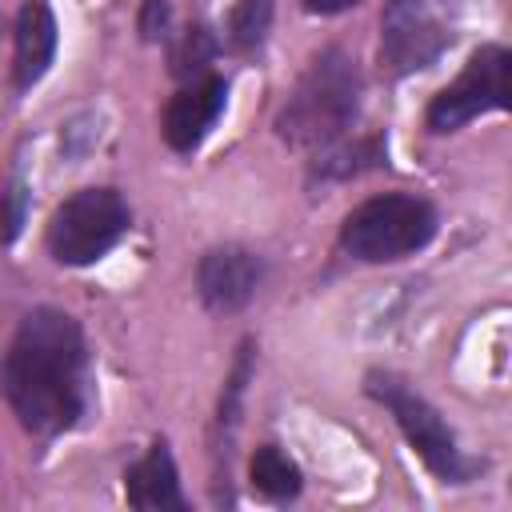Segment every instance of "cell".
<instances>
[{
  "label": "cell",
  "instance_id": "1",
  "mask_svg": "<svg viewBox=\"0 0 512 512\" xmlns=\"http://www.w3.org/2000/svg\"><path fill=\"white\" fill-rule=\"evenodd\" d=\"M0 388L24 428L52 436L80 416L84 404V340L68 312L40 308L12 336Z\"/></svg>",
  "mask_w": 512,
  "mask_h": 512
},
{
  "label": "cell",
  "instance_id": "2",
  "mask_svg": "<svg viewBox=\"0 0 512 512\" xmlns=\"http://www.w3.org/2000/svg\"><path fill=\"white\" fill-rule=\"evenodd\" d=\"M360 76L344 52H324L280 112V136L292 144H332L356 116Z\"/></svg>",
  "mask_w": 512,
  "mask_h": 512
},
{
  "label": "cell",
  "instance_id": "3",
  "mask_svg": "<svg viewBox=\"0 0 512 512\" xmlns=\"http://www.w3.org/2000/svg\"><path fill=\"white\" fill-rule=\"evenodd\" d=\"M436 232V212L428 200L416 196H372L360 208L348 212L344 228H340V244L356 256V260H400L412 256L416 248H424Z\"/></svg>",
  "mask_w": 512,
  "mask_h": 512
},
{
  "label": "cell",
  "instance_id": "4",
  "mask_svg": "<svg viewBox=\"0 0 512 512\" xmlns=\"http://www.w3.org/2000/svg\"><path fill=\"white\" fill-rule=\"evenodd\" d=\"M124 228L128 204L112 188H84L56 208L48 224V248L60 264H92L124 236Z\"/></svg>",
  "mask_w": 512,
  "mask_h": 512
},
{
  "label": "cell",
  "instance_id": "5",
  "mask_svg": "<svg viewBox=\"0 0 512 512\" xmlns=\"http://www.w3.org/2000/svg\"><path fill=\"white\" fill-rule=\"evenodd\" d=\"M508 64L512 56L496 44L472 52L464 72L428 104V128L452 132L488 108H508Z\"/></svg>",
  "mask_w": 512,
  "mask_h": 512
},
{
  "label": "cell",
  "instance_id": "6",
  "mask_svg": "<svg viewBox=\"0 0 512 512\" xmlns=\"http://www.w3.org/2000/svg\"><path fill=\"white\" fill-rule=\"evenodd\" d=\"M368 388H372V396H376L380 404H388V412L396 416L400 432L408 436V444L420 452V460H424L436 476H444V480H460V476H464L460 448H456L448 424L436 416V408H432L428 400H420L416 392H408V388H404L400 380H392V376H372Z\"/></svg>",
  "mask_w": 512,
  "mask_h": 512
},
{
  "label": "cell",
  "instance_id": "7",
  "mask_svg": "<svg viewBox=\"0 0 512 512\" xmlns=\"http://www.w3.org/2000/svg\"><path fill=\"white\" fill-rule=\"evenodd\" d=\"M444 48L440 20L424 0H388L380 16V64L392 76L428 68Z\"/></svg>",
  "mask_w": 512,
  "mask_h": 512
},
{
  "label": "cell",
  "instance_id": "8",
  "mask_svg": "<svg viewBox=\"0 0 512 512\" xmlns=\"http://www.w3.org/2000/svg\"><path fill=\"white\" fill-rule=\"evenodd\" d=\"M196 284H200V296L208 308H216V312L244 308L260 284V260L236 244L212 248L196 268Z\"/></svg>",
  "mask_w": 512,
  "mask_h": 512
},
{
  "label": "cell",
  "instance_id": "9",
  "mask_svg": "<svg viewBox=\"0 0 512 512\" xmlns=\"http://www.w3.org/2000/svg\"><path fill=\"white\" fill-rule=\"evenodd\" d=\"M224 96L228 88L216 76H200L188 88H180L164 108V140L176 152H192L224 112Z\"/></svg>",
  "mask_w": 512,
  "mask_h": 512
},
{
  "label": "cell",
  "instance_id": "10",
  "mask_svg": "<svg viewBox=\"0 0 512 512\" xmlns=\"http://www.w3.org/2000/svg\"><path fill=\"white\" fill-rule=\"evenodd\" d=\"M56 52V20L44 0H24L16 16V84H36Z\"/></svg>",
  "mask_w": 512,
  "mask_h": 512
},
{
  "label": "cell",
  "instance_id": "11",
  "mask_svg": "<svg viewBox=\"0 0 512 512\" xmlns=\"http://www.w3.org/2000/svg\"><path fill=\"white\" fill-rule=\"evenodd\" d=\"M128 504L140 512H164V508H184L180 496V480H176V464L168 456V448H152L132 472H128Z\"/></svg>",
  "mask_w": 512,
  "mask_h": 512
},
{
  "label": "cell",
  "instance_id": "12",
  "mask_svg": "<svg viewBox=\"0 0 512 512\" xmlns=\"http://www.w3.org/2000/svg\"><path fill=\"white\" fill-rule=\"evenodd\" d=\"M252 484H256V492H264L268 500H288V496H296L300 492V468L280 452V448H272V444H264V448H256V456H252Z\"/></svg>",
  "mask_w": 512,
  "mask_h": 512
},
{
  "label": "cell",
  "instance_id": "13",
  "mask_svg": "<svg viewBox=\"0 0 512 512\" xmlns=\"http://www.w3.org/2000/svg\"><path fill=\"white\" fill-rule=\"evenodd\" d=\"M212 56H216V40H212V32H208V28H184L180 40H176L172 52H168V60H172V76H180V80H200V76L208 72Z\"/></svg>",
  "mask_w": 512,
  "mask_h": 512
},
{
  "label": "cell",
  "instance_id": "14",
  "mask_svg": "<svg viewBox=\"0 0 512 512\" xmlns=\"http://www.w3.org/2000/svg\"><path fill=\"white\" fill-rule=\"evenodd\" d=\"M268 24H272V0H236V8L228 12V40H232V48H240V52L256 48L264 40Z\"/></svg>",
  "mask_w": 512,
  "mask_h": 512
},
{
  "label": "cell",
  "instance_id": "15",
  "mask_svg": "<svg viewBox=\"0 0 512 512\" xmlns=\"http://www.w3.org/2000/svg\"><path fill=\"white\" fill-rule=\"evenodd\" d=\"M24 208H28V192L24 184H8V192L0 196V236L12 240L24 224Z\"/></svg>",
  "mask_w": 512,
  "mask_h": 512
},
{
  "label": "cell",
  "instance_id": "16",
  "mask_svg": "<svg viewBox=\"0 0 512 512\" xmlns=\"http://www.w3.org/2000/svg\"><path fill=\"white\" fill-rule=\"evenodd\" d=\"M164 28H168V4H164V0H148V4H144V16H140L144 40L164 36Z\"/></svg>",
  "mask_w": 512,
  "mask_h": 512
},
{
  "label": "cell",
  "instance_id": "17",
  "mask_svg": "<svg viewBox=\"0 0 512 512\" xmlns=\"http://www.w3.org/2000/svg\"><path fill=\"white\" fill-rule=\"evenodd\" d=\"M352 4H360V0H304V8L308 12H344V8H352Z\"/></svg>",
  "mask_w": 512,
  "mask_h": 512
}]
</instances>
